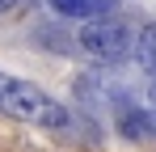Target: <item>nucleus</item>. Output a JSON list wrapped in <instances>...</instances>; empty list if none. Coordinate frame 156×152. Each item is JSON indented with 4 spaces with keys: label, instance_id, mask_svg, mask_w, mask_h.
Listing matches in <instances>:
<instances>
[{
    "label": "nucleus",
    "instance_id": "1",
    "mask_svg": "<svg viewBox=\"0 0 156 152\" xmlns=\"http://www.w3.org/2000/svg\"><path fill=\"white\" fill-rule=\"evenodd\" d=\"M0 114L34 123V127H51V131H68V123H72L63 101H55L34 80H21V76H9V72H0Z\"/></svg>",
    "mask_w": 156,
    "mask_h": 152
},
{
    "label": "nucleus",
    "instance_id": "2",
    "mask_svg": "<svg viewBox=\"0 0 156 152\" xmlns=\"http://www.w3.org/2000/svg\"><path fill=\"white\" fill-rule=\"evenodd\" d=\"M131 42H135V34H131L127 21H118V17H101V21H84L76 34V47L93 59V63H122L131 55Z\"/></svg>",
    "mask_w": 156,
    "mask_h": 152
},
{
    "label": "nucleus",
    "instance_id": "3",
    "mask_svg": "<svg viewBox=\"0 0 156 152\" xmlns=\"http://www.w3.org/2000/svg\"><path fill=\"white\" fill-rule=\"evenodd\" d=\"M51 4V13H59V17H68V21H101V17H110L114 9H118V0H47Z\"/></svg>",
    "mask_w": 156,
    "mask_h": 152
},
{
    "label": "nucleus",
    "instance_id": "4",
    "mask_svg": "<svg viewBox=\"0 0 156 152\" xmlns=\"http://www.w3.org/2000/svg\"><path fill=\"white\" fill-rule=\"evenodd\" d=\"M131 55H135V63H139L144 72H152V76H156V21H148L139 34H135Z\"/></svg>",
    "mask_w": 156,
    "mask_h": 152
},
{
    "label": "nucleus",
    "instance_id": "5",
    "mask_svg": "<svg viewBox=\"0 0 156 152\" xmlns=\"http://www.w3.org/2000/svg\"><path fill=\"white\" fill-rule=\"evenodd\" d=\"M21 0H0V13H9V9H17Z\"/></svg>",
    "mask_w": 156,
    "mask_h": 152
},
{
    "label": "nucleus",
    "instance_id": "6",
    "mask_svg": "<svg viewBox=\"0 0 156 152\" xmlns=\"http://www.w3.org/2000/svg\"><path fill=\"white\" fill-rule=\"evenodd\" d=\"M148 101H156V85H152V93H148Z\"/></svg>",
    "mask_w": 156,
    "mask_h": 152
}]
</instances>
